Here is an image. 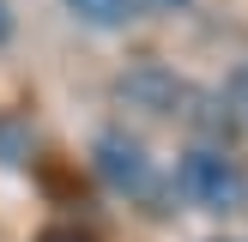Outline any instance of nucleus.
Returning <instances> with one entry per match:
<instances>
[{"mask_svg": "<svg viewBox=\"0 0 248 242\" xmlns=\"http://www.w3.org/2000/svg\"><path fill=\"white\" fill-rule=\"evenodd\" d=\"M91 169H97V182H103L109 194L145 206V212H164L170 188H176V182L157 169V157L145 151L133 133H121V127H103V133L91 139Z\"/></svg>", "mask_w": 248, "mask_h": 242, "instance_id": "nucleus-1", "label": "nucleus"}, {"mask_svg": "<svg viewBox=\"0 0 248 242\" xmlns=\"http://www.w3.org/2000/svg\"><path fill=\"white\" fill-rule=\"evenodd\" d=\"M61 6L91 30H121V24L140 18V0H61Z\"/></svg>", "mask_w": 248, "mask_h": 242, "instance_id": "nucleus-4", "label": "nucleus"}, {"mask_svg": "<svg viewBox=\"0 0 248 242\" xmlns=\"http://www.w3.org/2000/svg\"><path fill=\"white\" fill-rule=\"evenodd\" d=\"M12 36V12H6V0H0V43Z\"/></svg>", "mask_w": 248, "mask_h": 242, "instance_id": "nucleus-6", "label": "nucleus"}, {"mask_svg": "<svg viewBox=\"0 0 248 242\" xmlns=\"http://www.w3.org/2000/svg\"><path fill=\"white\" fill-rule=\"evenodd\" d=\"M140 6H157V12H182V6H194V0H140Z\"/></svg>", "mask_w": 248, "mask_h": 242, "instance_id": "nucleus-5", "label": "nucleus"}, {"mask_svg": "<svg viewBox=\"0 0 248 242\" xmlns=\"http://www.w3.org/2000/svg\"><path fill=\"white\" fill-rule=\"evenodd\" d=\"M176 194L188 206H200V212H242L248 206V169L236 151H224V145H188V151L176 157Z\"/></svg>", "mask_w": 248, "mask_h": 242, "instance_id": "nucleus-2", "label": "nucleus"}, {"mask_svg": "<svg viewBox=\"0 0 248 242\" xmlns=\"http://www.w3.org/2000/svg\"><path fill=\"white\" fill-rule=\"evenodd\" d=\"M115 97H121V103H133V109H145V115H157V121H188V103H200V91L182 85L176 73L157 67V60L121 73V79H115Z\"/></svg>", "mask_w": 248, "mask_h": 242, "instance_id": "nucleus-3", "label": "nucleus"}]
</instances>
